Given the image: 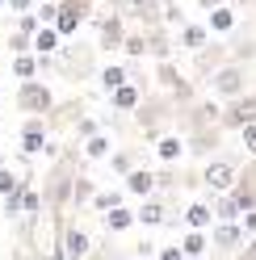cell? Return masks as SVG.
Segmentation results:
<instances>
[{"label":"cell","instance_id":"cell-1","mask_svg":"<svg viewBox=\"0 0 256 260\" xmlns=\"http://www.w3.org/2000/svg\"><path fill=\"white\" fill-rule=\"evenodd\" d=\"M76 172H80V155L72 151H59V159L42 176V210H51V214H63V210L72 206V185H76Z\"/></svg>","mask_w":256,"mask_h":260},{"label":"cell","instance_id":"cell-2","mask_svg":"<svg viewBox=\"0 0 256 260\" xmlns=\"http://www.w3.org/2000/svg\"><path fill=\"white\" fill-rule=\"evenodd\" d=\"M55 72L63 80H72V84H80V80H92L101 68H97V46L92 42H80V38H68L55 51Z\"/></svg>","mask_w":256,"mask_h":260},{"label":"cell","instance_id":"cell-3","mask_svg":"<svg viewBox=\"0 0 256 260\" xmlns=\"http://www.w3.org/2000/svg\"><path fill=\"white\" fill-rule=\"evenodd\" d=\"M135 118V126L147 135L151 143L164 135V122H172L177 118V101H172L168 92H143V101H139V109L131 113Z\"/></svg>","mask_w":256,"mask_h":260},{"label":"cell","instance_id":"cell-4","mask_svg":"<svg viewBox=\"0 0 256 260\" xmlns=\"http://www.w3.org/2000/svg\"><path fill=\"white\" fill-rule=\"evenodd\" d=\"M210 84V92L218 96V101H235V96H244V92H252V68L248 63H222V68L206 80Z\"/></svg>","mask_w":256,"mask_h":260},{"label":"cell","instance_id":"cell-5","mask_svg":"<svg viewBox=\"0 0 256 260\" xmlns=\"http://www.w3.org/2000/svg\"><path fill=\"white\" fill-rule=\"evenodd\" d=\"M17 109L25 113V118H46V113L55 109L51 84H42V80H21V88H17Z\"/></svg>","mask_w":256,"mask_h":260},{"label":"cell","instance_id":"cell-6","mask_svg":"<svg viewBox=\"0 0 256 260\" xmlns=\"http://www.w3.org/2000/svg\"><path fill=\"white\" fill-rule=\"evenodd\" d=\"M239 168H244V164H239L235 155H214L210 164L202 168V185L210 189V193H231V189H235Z\"/></svg>","mask_w":256,"mask_h":260},{"label":"cell","instance_id":"cell-7","mask_svg":"<svg viewBox=\"0 0 256 260\" xmlns=\"http://www.w3.org/2000/svg\"><path fill=\"white\" fill-rule=\"evenodd\" d=\"M92 29H97V51H122V42H126V17H122V9L97 13V17H92Z\"/></svg>","mask_w":256,"mask_h":260},{"label":"cell","instance_id":"cell-8","mask_svg":"<svg viewBox=\"0 0 256 260\" xmlns=\"http://www.w3.org/2000/svg\"><path fill=\"white\" fill-rule=\"evenodd\" d=\"M155 80H159V92H168L172 101H177V109L181 105H189V101H198L194 96V84L181 76V68L172 59H164V63H155Z\"/></svg>","mask_w":256,"mask_h":260},{"label":"cell","instance_id":"cell-9","mask_svg":"<svg viewBox=\"0 0 256 260\" xmlns=\"http://www.w3.org/2000/svg\"><path fill=\"white\" fill-rule=\"evenodd\" d=\"M222 63H231V46H227V38H210L202 51H194V76L198 80H210Z\"/></svg>","mask_w":256,"mask_h":260},{"label":"cell","instance_id":"cell-10","mask_svg":"<svg viewBox=\"0 0 256 260\" xmlns=\"http://www.w3.org/2000/svg\"><path fill=\"white\" fill-rule=\"evenodd\" d=\"M5 214H9V218H21V214L34 218V214H42V193L29 185V181H21V185L5 198Z\"/></svg>","mask_w":256,"mask_h":260},{"label":"cell","instance_id":"cell-11","mask_svg":"<svg viewBox=\"0 0 256 260\" xmlns=\"http://www.w3.org/2000/svg\"><path fill=\"white\" fill-rule=\"evenodd\" d=\"M218 122H222V130H244L248 122H256V88L222 105V118Z\"/></svg>","mask_w":256,"mask_h":260},{"label":"cell","instance_id":"cell-12","mask_svg":"<svg viewBox=\"0 0 256 260\" xmlns=\"http://www.w3.org/2000/svg\"><path fill=\"white\" fill-rule=\"evenodd\" d=\"M244 243H248V235H244V226H239V222H214V226H210V248H214V252L235 256Z\"/></svg>","mask_w":256,"mask_h":260},{"label":"cell","instance_id":"cell-13","mask_svg":"<svg viewBox=\"0 0 256 260\" xmlns=\"http://www.w3.org/2000/svg\"><path fill=\"white\" fill-rule=\"evenodd\" d=\"M46 139H51V126H46V118H25L21 135H17V147H21V159L38 155L46 147Z\"/></svg>","mask_w":256,"mask_h":260},{"label":"cell","instance_id":"cell-14","mask_svg":"<svg viewBox=\"0 0 256 260\" xmlns=\"http://www.w3.org/2000/svg\"><path fill=\"white\" fill-rule=\"evenodd\" d=\"M231 198L239 202V210H256V155L244 159V168H239V176H235Z\"/></svg>","mask_w":256,"mask_h":260},{"label":"cell","instance_id":"cell-15","mask_svg":"<svg viewBox=\"0 0 256 260\" xmlns=\"http://www.w3.org/2000/svg\"><path fill=\"white\" fill-rule=\"evenodd\" d=\"M222 135H227L222 126L189 130V135H185V151H189V155H210V151H218V147H222Z\"/></svg>","mask_w":256,"mask_h":260},{"label":"cell","instance_id":"cell-16","mask_svg":"<svg viewBox=\"0 0 256 260\" xmlns=\"http://www.w3.org/2000/svg\"><path fill=\"white\" fill-rule=\"evenodd\" d=\"M63 252H68V260H88L92 256V239L80 222H63Z\"/></svg>","mask_w":256,"mask_h":260},{"label":"cell","instance_id":"cell-17","mask_svg":"<svg viewBox=\"0 0 256 260\" xmlns=\"http://www.w3.org/2000/svg\"><path fill=\"white\" fill-rule=\"evenodd\" d=\"M139 101H143V88L135 84V80H126L122 88L109 92V105H114V113H122V118H131V113L139 109Z\"/></svg>","mask_w":256,"mask_h":260},{"label":"cell","instance_id":"cell-18","mask_svg":"<svg viewBox=\"0 0 256 260\" xmlns=\"http://www.w3.org/2000/svg\"><path fill=\"white\" fill-rule=\"evenodd\" d=\"M143 38H147V55H151L155 63L172 59V38H168V25H164V21H159V25H147V29H143Z\"/></svg>","mask_w":256,"mask_h":260},{"label":"cell","instance_id":"cell-19","mask_svg":"<svg viewBox=\"0 0 256 260\" xmlns=\"http://www.w3.org/2000/svg\"><path fill=\"white\" fill-rule=\"evenodd\" d=\"M135 222H143V226H164V222H172L168 218V202L164 198H143V206L135 210Z\"/></svg>","mask_w":256,"mask_h":260},{"label":"cell","instance_id":"cell-20","mask_svg":"<svg viewBox=\"0 0 256 260\" xmlns=\"http://www.w3.org/2000/svg\"><path fill=\"white\" fill-rule=\"evenodd\" d=\"M235 25H239V17H235V9H231V5H218V9L206 13V29H210L214 38H227Z\"/></svg>","mask_w":256,"mask_h":260},{"label":"cell","instance_id":"cell-21","mask_svg":"<svg viewBox=\"0 0 256 260\" xmlns=\"http://www.w3.org/2000/svg\"><path fill=\"white\" fill-rule=\"evenodd\" d=\"M181 222L189 226V231H210V226H214V210L206 206V202H189L181 210Z\"/></svg>","mask_w":256,"mask_h":260},{"label":"cell","instance_id":"cell-22","mask_svg":"<svg viewBox=\"0 0 256 260\" xmlns=\"http://www.w3.org/2000/svg\"><path fill=\"white\" fill-rule=\"evenodd\" d=\"M155 155H159V164H177V159L185 155V135H159L155 139Z\"/></svg>","mask_w":256,"mask_h":260},{"label":"cell","instance_id":"cell-23","mask_svg":"<svg viewBox=\"0 0 256 260\" xmlns=\"http://www.w3.org/2000/svg\"><path fill=\"white\" fill-rule=\"evenodd\" d=\"M101 222H105V231H109V235H122V231H131V226H135V210L122 202V206H114V210H105Z\"/></svg>","mask_w":256,"mask_h":260},{"label":"cell","instance_id":"cell-24","mask_svg":"<svg viewBox=\"0 0 256 260\" xmlns=\"http://www.w3.org/2000/svg\"><path fill=\"white\" fill-rule=\"evenodd\" d=\"M80 118H84V101H63L46 113V126H76Z\"/></svg>","mask_w":256,"mask_h":260},{"label":"cell","instance_id":"cell-25","mask_svg":"<svg viewBox=\"0 0 256 260\" xmlns=\"http://www.w3.org/2000/svg\"><path fill=\"white\" fill-rule=\"evenodd\" d=\"M139 159H143V151H135V147H122V151H109V168H114V176H122V181H126V176H131L135 168H143Z\"/></svg>","mask_w":256,"mask_h":260},{"label":"cell","instance_id":"cell-26","mask_svg":"<svg viewBox=\"0 0 256 260\" xmlns=\"http://www.w3.org/2000/svg\"><path fill=\"white\" fill-rule=\"evenodd\" d=\"M210 38H214V34H210L206 25H198V21H185V25H181V38H177V42L185 46L189 55H194V51H202V46L210 42Z\"/></svg>","mask_w":256,"mask_h":260},{"label":"cell","instance_id":"cell-27","mask_svg":"<svg viewBox=\"0 0 256 260\" xmlns=\"http://www.w3.org/2000/svg\"><path fill=\"white\" fill-rule=\"evenodd\" d=\"M126 193H135V198H151L155 193V168H135L126 176Z\"/></svg>","mask_w":256,"mask_h":260},{"label":"cell","instance_id":"cell-28","mask_svg":"<svg viewBox=\"0 0 256 260\" xmlns=\"http://www.w3.org/2000/svg\"><path fill=\"white\" fill-rule=\"evenodd\" d=\"M97 80H101L105 92H114V88H122L126 80H131V68H126V63H105V68L97 72Z\"/></svg>","mask_w":256,"mask_h":260},{"label":"cell","instance_id":"cell-29","mask_svg":"<svg viewBox=\"0 0 256 260\" xmlns=\"http://www.w3.org/2000/svg\"><path fill=\"white\" fill-rule=\"evenodd\" d=\"M210 210H214V222H239V214H244L231 193H214V206Z\"/></svg>","mask_w":256,"mask_h":260},{"label":"cell","instance_id":"cell-30","mask_svg":"<svg viewBox=\"0 0 256 260\" xmlns=\"http://www.w3.org/2000/svg\"><path fill=\"white\" fill-rule=\"evenodd\" d=\"M181 252H185V260H206V252H210V235H206V231H189L181 239Z\"/></svg>","mask_w":256,"mask_h":260},{"label":"cell","instance_id":"cell-31","mask_svg":"<svg viewBox=\"0 0 256 260\" xmlns=\"http://www.w3.org/2000/svg\"><path fill=\"white\" fill-rule=\"evenodd\" d=\"M59 46H63L59 29H55V25H38V34H34V55H55Z\"/></svg>","mask_w":256,"mask_h":260},{"label":"cell","instance_id":"cell-32","mask_svg":"<svg viewBox=\"0 0 256 260\" xmlns=\"http://www.w3.org/2000/svg\"><path fill=\"white\" fill-rule=\"evenodd\" d=\"M109 151H114V143H109V135L101 130V135H92V139H84V159H92V164H97V159H109Z\"/></svg>","mask_w":256,"mask_h":260},{"label":"cell","instance_id":"cell-33","mask_svg":"<svg viewBox=\"0 0 256 260\" xmlns=\"http://www.w3.org/2000/svg\"><path fill=\"white\" fill-rule=\"evenodd\" d=\"M92 193H97V189H92L88 172L80 168V172H76V185H72V206H76V210H80V206H88V202H92Z\"/></svg>","mask_w":256,"mask_h":260},{"label":"cell","instance_id":"cell-34","mask_svg":"<svg viewBox=\"0 0 256 260\" xmlns=\"http://www.w3.org/2000/svg\"><path fill=\"white\" fill-rule=\"evenodd\" d=\"M126 202V193L122 189H101V193H92V210H97V214H105V210H114V206H122Z\"/></svg>","mask_w":256,"mask_h":260},{"label":"cell","instance_id":"cell-35","mask_svg":"<svg viewBox=\"0 0 256 260\" xmlns=\"http://www.w3.org/2000/svg\"><path fill=\"white\" fill-rule=\"evenodd\" d=\"M59 9H63V13H76L84 25L97 17V0H59Z\"/></svg>","mask_w":256,"mask_h":260},{"label":"cell","instance_id":"cell-36","mask_svg":"<svg viewBox=\"0 0 256 260\" xmlns=\"http://www.w3.org/2000/svg\"><path fill=\"white\" fill-rule=\"evenodd\" d=\"M13 76L17 80H38V55H13Z\"/></svg>","mask_w":256,"mask_h":260},{"label":"cell","instance_id":"cell-37","mask_svg":"<svg viewBox=\"0 0 256 260\" xmlns=\"http://www.w3.org/2000/svg\"><path fill=\"white\" fill-rule=\"evenodd\" d=\"M122 51H126V59H143V55H147V38H143V29H126Z\"/></svg>","mask_w":256,"mask_h":260},{"label":"cell","instance_id":"cell-38","mask_svg":"<svg viewBox=\"0 0 256 260\" xmlns=\"http://www.w3.org/2000/svg\"><path fill=\"white\" fill-rule=\"evenodd\" d=\"M80 25H84V21H80L76 13H63V9H59L55 29H59V38H63V42H68V38H76V34H80Z\"/></svg>","mask_w":256,"mask_h":260},{"label":"cell","instance_id":"cell-39","mask_svg":"<svg viewBox=\"0 0 256 260\" xmlns=\"http://www.w3.org/2000/svg\"><path fill=\"white\" fill-rule=\"evenodd\" d=\"M21 181H29V176H21V172H13L9 164H0V198H9V193L17 189Z\"/></svg>","mask_w":256,"mask_h":260},{"label":"cell","instance_id":"cell-40","mask_svg":"<svg viewBox=\"0 0 256 260\" xmlns=\"http://www.w3.org/2000/svg\"><path fill=\"white\" fill-rule=\"evenodd\" d=\"M9 51L13 55H29V51H34V38L21 34V29H13V34H9Z\"/></svg>","mask_w":256,"mask_h":260},{"label":"cell","instance_id":"cell-41","mask_svg":"<svg viewBox=\"0 0 256 260\" xmlns=\"http://www.w3.org/2000/svg\"><path fill=\"white\" fill-rule=\"evenodd\" d=\"M34 13H38L42 25H55V17H59V0H46V5H38Z\"/></svg>","mask_w":256,"mask_h":260},{"label":"cell","instance_id":"cell-42","mask_svg":"<svg viewBox=\"0 0 256 260\" xmlns=\"http://www.w3.org/2000/svg\"><path fill=\"white\" fill-rule=\"evenodd\" d=\"M76 135H80V139L101 135V122H97V118H80V122H76Z\"/></svg>","mask_w":256,"mask_h":260},{"label":"cell","instance_id":"cell-43","mask_svg":"<svg viewBox=\"0 0 256 260\" xmlns=\"http://www.w3.org/2000/svg\"><path fill=\"white\" fill-rule=\"evenodd\" d=\"M38 25H42V21H38V13H21V17H17V29H21V34H29V38L38 34Z\"/></svg>","mask_w":256,"mask_h":260},{"label":"cell","instance_id":"cell-44","mask_svg":"<svg viewBox=\"0 0 256 260\" xmlns=\"http://www.w3.org/2000/svg\"><path fill=\"white\" fill-rule=\"evenodd\" d=\"M164 21H172V25H185V13H181V5H177V0H164Z\"/></svg>","mask_w":256,"mask_h":260},{"label":"cell","instance_id":"cell-45","mask_svg":"<svg viewBox=\"0 0 256 260\" xmlns=\"http://www.w3.org/2000/svg\"><path fill=\"white\" fill-rule=\"evenodd\" d=\"M239 139H244V151H248V155H256V122H248L244 130H239Z\"/></svg>","mask_w":256,"mask_h":260},{"label":"cell","instance_id":"cell-46","mask_svg":"<svg viewBox=\"0 0 256 260\" xmlns=\"http://www.w3.org/2000/svg\"><path fill=\"white\" fill-rule=\"evenodd\" d=\"M239 226H244L248 239H256V210H244V214H239Z\"/></svg>","mask_w":256,"mask_h":260},{"label":"cell","instance_id":"cell-47","mask_svg":"<svg viewBox=\"0 0 256 260\" xmlns=\"http://www.w3.org/2000/svg\"><path fill=\"white\" fill-rule=\"evenodd\" d=\"M155 256H159V260H185V252H181V243H172V248H159Z\"/></svg>","mask_w":256,"mask_h":260},{"label":"cell","instance_id":"cell-48","mask_svg":"<svg viewBox=\"0 0 256 260\" xmlns=\"http://www.w3.org/2000/svg\"><path fill=\"white\" fill-rule=\"evenodd\" d=\"M5 5L17 13V17H21V13H34V0H5Z\"/></svg>","mask_w":256,"mask_h":260},{"label":"cell","instance_id":"cell-49","mask_svg":"<svg viewBox=\"0 0 256 260\" xmlns=\"http://www.w3.org/2000/svg\"><path fill=\"white\" fill-rule=\"evenodd\" d=\"M231 260H256V239H248V243H244V248H239Z\"/></svg>","mask_w":256,"mask_h":260},{"label":"cell","instance_id":"cell-50","mask_svg":"<svg viewBox=\"0 0 256 260\" xmlns=\"http://www.w3.org/2000/svg\"><path fill=\"white\" fill-rule=\"evenodd\" d=\"M218 5H227V0H198V9H202V13H210V9H218Z\"/></svg>","mask_w":256,"mask_h":260},{"label":"cell","instance_id":"cell-51","mask_svg":"<svg viewBox=\"0 0 256 260\" xmlns=\"http://www.w3.org/2000/svg\"><path fill=\"white\" fill-rule=\"evenodd\" d=\"M0 9H9V5H5V0H0Z\"/></svg>","mask_w":256,"mask_h":260},{"label":"cell","instance_id":"cell-52","mask_svg":"<svg viewBox=\"0 0 256 260\" xmlns=\"http://www.w3.org/2000/svg\"><path fill=\"white\" fill-rule=\"evenodd\" d=\"M252 13H256V0H252Z\"/></svg>","mask_w":256,"mask_h":260}]
</instances>
